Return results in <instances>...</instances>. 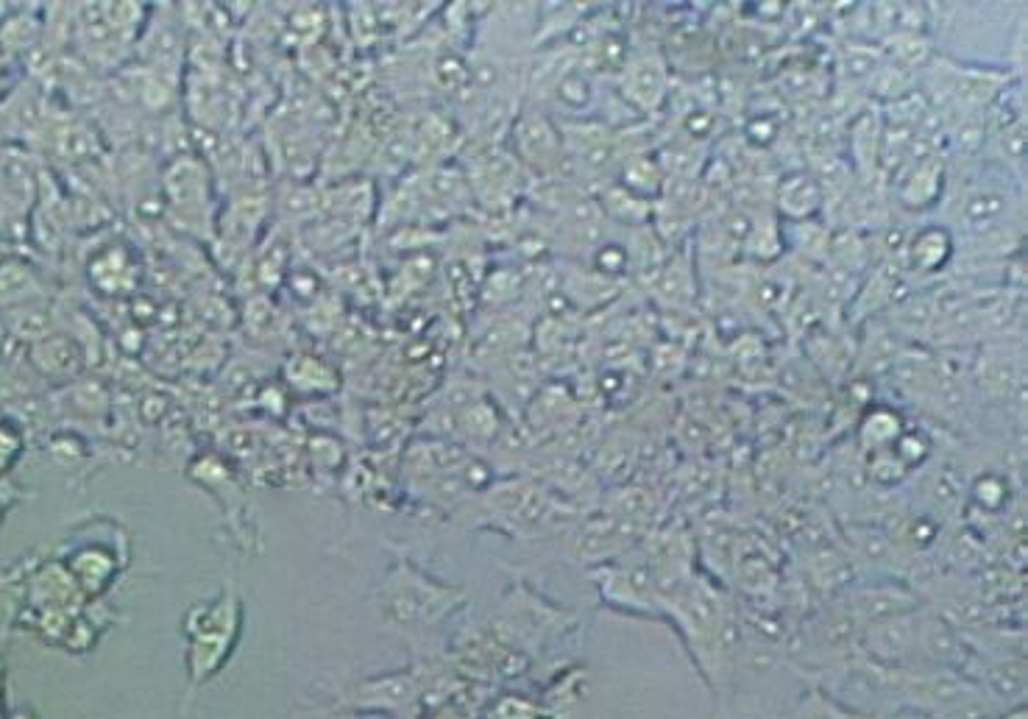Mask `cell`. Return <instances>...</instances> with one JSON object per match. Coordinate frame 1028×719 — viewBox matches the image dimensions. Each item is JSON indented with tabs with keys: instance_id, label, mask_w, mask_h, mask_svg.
Wrapping results in <instances>:
<instances>
[{
	"instance_id": "1",
	"label": "cell",
	"mask_w": 1028,
	"mask_h": 719,
	"mask_svg": "<svg viewBox=\"0 0 1028 719\" xmlns=\"http://www.w3.org/2000/svg\"><path fill=\"white\" fill-rule=\"evenodd\" d=\"M906 254H909L911 271H917V274H934V271H939V268L950 260V254H953V237H950L948 229H942V226H928L920 235L911 237Z\"/></svg>"
},
{
	"instance_id": "2",
	"label": "cell",
	"mask_w": 1028,
	"mask_h": 719,
	"mask_svg": "<svg viewBox=\"0 0 1028 719\" xmlns=\"http://www.w3.org/2000/svg\"><path fill=\"white\" fill-rule=\"evenodd\" d=\"M822 187L811 173H789L778 187V207L792 218H811L822 207Z\"/></svg>"
},
{
	"instance_id": "3",
	"label": "cell",
	"mask_w": 1028,
	"mask_h": 719,
	"mask_svg": "<svg viewBox=\"0 0 1028 719\" xmlns=\"http://www.w3.org/2000/svg\"><path fill=\"white\" fill-rule=\"evenodd\" d=\"M625 90L633 104L655 106L666 90V76L658 62H636L625 70Z\"/></svg>"
},
{
	"instance_id": "4",
	"label": "cell",
	"mask_w": 1028,
	"mask_h": 719,
	"mask_svg": "<svg viewBox=\"0 0 1028 719\" xmlns=\"http://www.w3.org/2000/svg\"><path fill=\"white\" fill-rule=\"evenodd\" d=\"M602 201H605V210L611 212L613 218H619V221L641 223L647 221V215H650L647 198L636 196L633 190H627L625 184H613Z\"/></svg>"
},
{
	"instance_id": "5",
	"label": "cell",
	"mask_w": 1028,
	"mask_h": 719,
	"mask_svg": "<svg viewBox=\"0 0 1028 719\" xmlns=\"http://www.w3.org/2000/svg\"><path fill=\"white\" fill-rule=\"evenodd\" d=\"M937 162H920V168H914L909 184L903 190V198L909 207H928L939 193V168Z\"/></svg>"
},
{
	"instance_id": "6",
	"label": "cell",
	"mask_w": 1028,
	"mask_h": 719,
	"mask_svg": "<svg viewBox=\"0 0 1028 719\" xmlns=\"http://www.w3.org/2000/svg\"><path fill=\"white\" fill-rule=\"evenodd\" d=\"M1003 204H1006V201H1003L998 193H992V190H976V193H970L967 201H964V221L973 223L976 229H984V226H989V223L1001 218Z\"/></svg>"
},
{
	"instance_id": "7",
	"label": "cell",
	"mask_w": 1028,
	"mask_h": 719,
	"mask_svg": "<svg viewBox=\"0 0 1028 719\" xmlns=\"http://www.w3.org/2000/svg\"><path fill=\"white\" fill-rule=\"evenodd\" d=\"M597 265L599 271H605L608 276L622 274L627 268V249H619V246H605V249H599Z\"/></svg>"
}]
</instances>
